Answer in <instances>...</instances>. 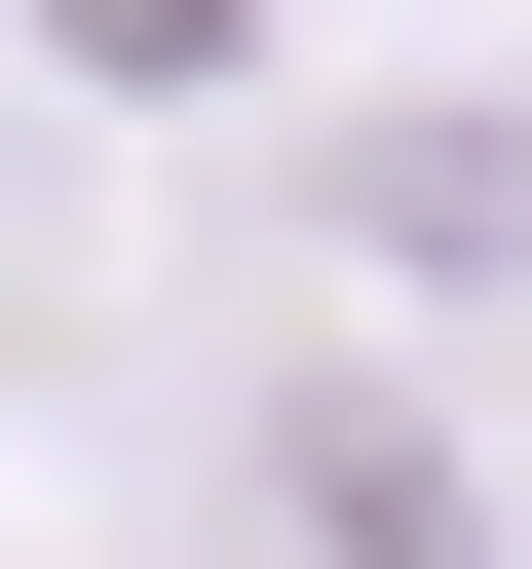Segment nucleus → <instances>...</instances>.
I'll use <instances>...</instances> for the list:
<instances>
[{
  "label": "nucleus",
  "mask_w": 532,
  "mask_h": 569,
  "mask_svg": "<svg viewBox=\"0 0 532 569\" xmlns=\"http://www.w3.org/2000/svg\"><path fill=\"white\" fill-rule=\"evenodd\" d=\"M343 266H418V305H494V266H532V114H418V152H343Z\"/></svg>",
  "instance_id": "nucleus-1"
},
{
  "label": "nucleus",
  "mask_w": 532,
  "mask_h": 569,
  "mask_svg": "<svg viewBox=\"0 0 532 569\" xmlns=\"http://www.w3.org/2000/svg\"><path fill=\"white\" fill-rule=\"evenodd\" d=\"M77 77H228V0H77Z\"/></svg>",
  "instance_id": "nucleus-2"
}]
</instances>
